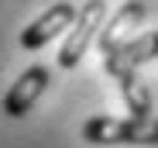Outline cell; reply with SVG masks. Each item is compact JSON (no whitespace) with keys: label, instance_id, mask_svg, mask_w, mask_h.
<instances>
[{"label":"cell","instance_id":"obj_1","mask_svg":"<svg viewBox=\"0 0 158 148\" xmlns=\"http://www.w3.org/2000/svg\"><path fill=\"white\" fill-rule=\"evenodd\" d=\"M83 138L89 145H158V117H89Z\"/></svg>","mask_w":158,"mask_h":148},{"label":"cell","instance_id":"obj_2","mask_svg":"<svg viewBox=\"0 0 158 148\" xmlns=\"http://www.w3.org/2000/svg\"><path fill=\"white\" fill-rule=\"evenodd\" d=\"M103 17H107V4H103V0H86V4L79 7V17L69 28V38H65L62 52H59V66L62 69H72L79 59L86 55V48L103 31Z\"/></svg>","mask_w":158,"mask_h":148},{"label":"cell","instance_id":"obj_3","mask_svg":"<svg viewBox=\"0 0 158 148\" xmlns=\"http://www.w3.org/2000/svg\"><path fill=\"white\" fill-rule=\"evenodd\" d=\"M79 17V11L69 4V0H59V4H52L41 17H35L28 28L21 31V48H28V52H35V48H45L52 38H59L65 28H72Z\"/></svg>","mask_w":158,"mask_h":148},{"label":"cell","instance_id":"obj_4","mask_svg":"<svg viewBox=\"0 0 158 148\" xmlns=\"http://www.w3.org/2000/svg\"><path fill=\"white\" fill-rule=\"evenodd\" d=\"M144 14H148V7H144V0H127V4L103 24V31H100V52L103 55H114V52H120V48L127 45V41H134V28L144 21Z\"/></svg>","mask_w":158,"mask_h":148},{"label":"cell","instance_id":"obj_5","mask_svg":"<svg viewBox=\"0 0 158 148\" xmlns=\"http://www.w3.org/2000/svg\"><path fill=\"white\" fill-rule=\"evenodd\" d=\"M52 83V72L45 69V66H31V69H24L21 76H17V83L7 90V96H4V114L7 117H24L31 107H35V100L45 93V86Z\"/></svg>","mask_w":158,"mask_h":148},{"label":"cell","instance_id":"obj_6","mask_svg":"<svg viewBox=\"0 0 158 148\" xmlns=\"http://www.w3.org/2000/svg\"><path fill=\"white\" fill-rule=\"evenodd\" d=\"M151 59H158V31H144V35H138L134 41H127L120 52L107 55V59H103V69L120 79V76L138 72V69H141L144 62H151Z\"/></svg>","mask_w":158,"mask_h":148},{"label":"cell","instance_id":"obj_7","mask_svg":"<svg viewBox=\"0 0 158 148\" xmlns=\"http://www.w3.org/2000/svg\"><path fill=\"white\" fill-rule=\"evenodd\" d=\"M117 83H120V96H124V104H127L131 117H138V121L151 117V93H148V86H144V79L138 76V72L120 76Z\"/></svg>","mask_w":158,"mask_h":148}]
</instances>
